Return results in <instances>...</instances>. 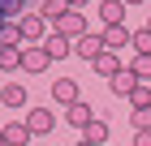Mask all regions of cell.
Instances as JSON below:
<instances>
[{
	"instance_id": "603a6c76",
	"label": "cell",
	"mask_w": 151,
	"mask_h": 146,
	"mask_svg": "<svg viewBox=\"0 0 151 146\" xmlns=\"http://www.w3.org/2000/svg\"><path fill=\"white\" fill-rule=\"evenodd\" d=\"M129 125H134V129H151V108L134 112V116H129Z\"/></svg>"
},
{
	"instance_id": "f546056e",
	"label": "cell",
	"mask_w": 151,
	"mask_h": 146,
	"mask_svg": "<svg viewBox=\"0 0 151 146\" xmlns=\"http://www.w3.org/2000/svg\"><path fill=\"white\" fill-rule=\"evenodd\" d=\"M0 26H4V13H0Z\"/></svg>"
},
{
	"instance_id": "ba28073f",
	"label": "cell",
	"mask_w": 151,
	"mask_h": 146,
	"mask_svg": "<svg viewBox=\"0 0 151 146\" xmlns=\"http://www.w3.org/2000/svg\"><path fill=\"white\" fill-rule=\"evenodd\" d=\"M30 137H35V133H30L26 120H9V125H4V142H9V146H30Z\"/></svg>"
},
{
	"instance_id": "9c48e42d",
	"label": "cell",
	"mask_w": 151,
	"mask_h": 146,
	"mask_svg": "<svg viewBox=\"0 0 151 146\" xmlns=\"http://www.w3.org/2000/svg\"><path fill=\"white\" fill-rule=\"evenodd\" d=\"M65 120H69V125H78V129H86V125H91L95 120V112H91V103H69V108H65Z\"/></svg>"
},
{
	"instance_id": "7a4b0ae2",
	"label": "cell",
	"mask_w": 151,
	"mask_h": 146,
	"mask_svg": "<svg viewBox=\"0 0 151 146\" xmlns=\"http://www.w3.org/2000/svg\"><path fill=\"white\" fill-rule=\"evenodd\" d=\"M47 65H52V56H47V47H43V43L22 47V69H26V73H43Z\"/></svg>"
},
{
	"instance_id": "9a60e30c",
	"label": "cell",
	"mask_w": 151,
	"mask_h": 146,
	"mask_svg": "<svg viewBox=\"0 0 151 146\" xmlns=\"http://www.w3.org/2000/svg\"><path fill=\"white\" fill-rule=\"evenodd\" d=\"M129 39H134V34L125 30V22H121V26H104V47H108V52H112V47H125Z\"/></svg>"
},
{
	"instance_id": "8992f818",
	"label": "cell",
	"mask_w": 151,
	"mask_h": 146,
	"mask_svg": "<svg viewBox=\"0 0 151 146\" xmlns=\"http://www.w3.org/2000/svg\"><path fill=\"white\" fill-rule=\"evenodd\" d=\"M52 99L65 103V108L78 103V82H73V78H56V82H52Z\"/></svg>"
},
{
	"instance_id": "30bf717a",
	"label": "cell",
	"mask_w": 151,
	"mask_h": 146,
	"mask_svg": "<svg viewBox=\"0 0 151 146\" xmlns=\"http://www.w3.org/2000/svg\"><path fill=\"white\" fill-rule=\"evenodd\" d=\"M0 103H4V108H22L26 103V86L22 82H4V86H0Z\"/></svg>"
},
{
	"instance_id": "e0dca14e",
	"label": "cell",
	"mask_w": 151,
	"mask_h": 146,
	"mask_svg": "<svg viewBox=\"0 0 151 146\" xmlns=\"http://www.w3.org/2000/svg\"><path fill=\"white\" fill-rule=\"evenodd\" d=\"M26 39H22V26L17 22H4L0 26V47H22Z\"/></svg>"
},
{
	"instance_id": "4dcf8cb0",
	"label": "cell",
	"mask_w": 151,
	"mask_h": 146,
	"mask_svg": "<svg viewBox=\"0 0 151 146\" xmlns=\"http://www.w3.org/2000/svg\"><path fill=\"white\" fill-rule=\"evenodd\" d=\"M147 30H151V17H147Z\"/></svg>"
},
{
	"instance_id": "d4e9b609",
	"label": "cell",
	"mask_w": 151,
	"mask_h": 146,
	"mask_svg": "<svg viewBox=\"0 0 151 146\" xmlns=\"http://www.w3.org/2000/svg\"><path fill=\"white\" fill-rule=\"evenodd\" d=\"M69 4H73V9H82V4H86V0H69Z\"/></svg>"
},
{
	"instance_id": "277c9868",
	"label": "cell",
	"mask_w": 151,
	"mask_h": 146,
	"mask_svg": "<svg viewBox=\"0 0 151 146\" xmlns=\"http://www.w3.org/2000/svg\"><path fill=\"white\" fill-rule=\"evenodd\" d=\"M99 52H108V47H104V34H91V30H86L78 43H73V56H82V60H95Z\"/></svg>"
},
{
	"instance_id": "3957f363",
	"label": "cell",
	"mask_w": 151,
	"mask_h": 146,
	"mask_svg": "<svg viewBox=\"0 0 151 146\" xmlns=\"http://www.w3.org/2000/svg\"><path fill=\"white\" fill-rule=\"evenodd\" d=\"M56 34H65L69 43H78L82 34H86V17H82L78 9H73V13H65V17H60V22H56Z\"/></svg>"
},
{
	"instance_id": "2e32d148",
	"label": "cell",
	"mask_w": 151,
	"mask_h": 146,
	"mask_svg": "<svg viewBox=\"0 0 151 146\" xmlns=\"http://www.w3.org/2000/svg\"><path fill=\"white\" fill-rule=\"evenodd\" d=\"M108 86H112V95H125V99H129V95H134V86H138V78H134L129 69H121V73H116Z\"/></svg>"
},
{
	"instance_id": "f1b7e54d",
	"label": "cell",
	"mask_w": 151,
	"mask_h": 146,
	"mask_svg": "<svg viewBox=\"0 0 151 146\" xmlns=\"http://www.w3.org/2000/svg\"><path fill=\"white\" fill-rule=\"evenodd\" d=\"M78 146H91V142H86V137H82V142H78Z\"/></svg>"
},
{
	"instance_id": "d6986e66",
	"label": "cell",
	"mask_w": 151,
	"mask_h": 146,
	"mask_svg": "<svg viewBox=\"0 0 151 146\" xmlns=\"http://www.w3.org/2000/svg\"><path fill=\"white\" fill-rule=\"evenodd\" d=\"M129 103H134V112H142V108H151V86H147V82H138V86H134V95H129Z\"/></svg>"
},
{
	"instance_id": "8fae6325",
	"label": "cell",
	"mask_w": 151,
	"mask_h": 146,
	"mask_svg": "<svg viewBox=\"0 0 151 146\" xmlns=\"http://www.w3.org/2000/svg\"><path fill=\"white\" fill-rule=\"evenodd\" d=\"M99 17H104V26H121L125 22V4L121 0H99Z\"/></svg>"
},
{
	"instance_id": "ffe728a7",
	"label": "cell",
	"mask_w": 151,
	"mask_h": 146,
	"mask_svg": "<svg viewBox=\"0 0 151 146\" xmlns=\"http://www.w3.org/2000/svg\"><path fill=\"white\" fill-rule=\"evenodd\" d=\"M129 73H134L138 82H147V78H151V56H138V52H134V60H129Z\"/></svg>"
},
{
	"instance_id": "44dd1931",
	"label": "cell",
	"mask_w": 151,
	"mask_h": 146,
	"mask_svg": "<svg viewBox=\"0 0 151 146\" xmlns=\"http://www.w3.org/2000/svg\"><path fill=\"white\" fill-rule=\"evenodd\" d=\"M129 47H134L138 56H151V30H134V39H129Z\"/></svg>"
},
{
	"instance_id": "83f0119b",
	"label": "cell",
	"mask_w": 151,
	"mask_h": 146,
	"mask_svg": "<svg viewBox=\"0 0 151 146\" xmlns=\"http://www.w3.org/2000/svg\"><path fill=\"white\" fill-rule=\"evenodd\" d=\"M22 4H35V0H22ZM39 4H43V0H39Z\"/></svg>"
},
{
	"instance_id": "5b68a950",
	"label": "cell",
	"mask_w": 151,
	"mask_h": 146,
	"mask_svg": "<svg viewBox=\"0 0 151 146\" xmlns=\"http://www.w3.org/2000/svg\"><path fill=\"white\" fill-rule=\"evenodd\" d=\"M26 125H30V133H52L56 116L47 112V108H30V112H26Z\"/></svg>"
},
{
	"instance_id": "4fadbf2b",
	"label": "cell",
	"mask_w": 151,
	"mask_h": 146,
	"mask_svg": "<svg viewBox=\"0 0 151 146\" xmlns=\"http://www.w3.org/2000/svg\"><path fill=\"white\" fill-rule=\"evenodd\" d=\"M39 13H43L47 22L56 26L60 17H65V13H73V4H69V0H43V4H39Z\"/></svg>"
},
{
	"instance_id": "ac0fdd59",
	"label": "cell",
	"mask_w": 151,
	"mask_h": 146,
	"mask_svg": "<svg viewBox=\"0 0 151 146\" xmlns=\"http://www.w3.org/2000/svg\"><path fill=\"white\" fill-rule=\"evenodd\" d=\"M0 69H22V47H0Z\"/></svg>"
},
{
	"instance_id": "5bb4252c",
	"label": "cell",
	"mask_w": 151,
	"mask_h": 146,
	"mask_svg": "<svg viewBox=\"0 0 151 146\" xmlns=\"http://www.w3.org/2000/svg\"><path fill=\"white\" fill-rule=\"evenodd\" d=\"M82 137H86L91 146H104V142H108V120H104V116H95V120L82 129Z\"/></svg>"
},
{
	"instance_id": "4316f807",
	"label": "cell",
	"mask_w": 151,
	"mask_h": 146,
	"mask_svg": "<svg viewBox=\"0 0 151 146\" xmlns=\"http://www.w3.org/2000/svg\"><path fill=\"white\" fill-rule=\"evenodd\" d=\"M0 146H9V142H4V129H0Z\"/></svg>"
},
{
	"instance_id": "6da1fadb",
	"label": "cell",
	"mask_w": 151,
	"mask_h": 146,
	"mask_svg": "<svg viewBox=\"0 0 151 146\" xmlns=\"http://www.w3.org/2000/svg\"><path fill=\"white\" fill-rule=\"evenodd\" d=\"M17 26H22V39H26V43H43V39H47V17H43V13H22Z\"/></svg>"
},
{
	"instance_id": "7c38bea8",
	"label": "cell",
	"mask_w": 151,
	"mask_h": 146,
	"mask_svg": "<svg viewBox=\"0 0 151 146\" xmlns=\"http://www.w3.org/2000/svg\"><path fill=\"white\" fill-rule=\"evenodd\" d=\"M43 47H47V56H52V60H65V56L73 52V43L65 39V34H47V39H43Z\"/></svg>"
},
{
	"instance_id": "cb8c5ba5",
	"label": "cell",
	"mask_w": 151,
	"mask_h": 146,
	"mask_svg": "<svg viewBox=\"0 0 151 146\" xmlns=\"http://www.w3.org/2000/svg\"><path fill=\"white\" fill-rule=\"evenodd\" d=\"M134 146H151V129H134Z\"/></svg>"
},
{
	"instance_id": "484cf974",
	"label": "cell",
	"mask_w": 151,
	"mask_h": 146,
	"mask_svg": "<svg viewBox=\"0 0 151 146\" xmlns=\"http://www.w3.org/2000/svg\"><path fill=\"white\" fill-rule=\"evenodd\" d=\"M121 4H125V9H129V4H142V0H121Z\"/></svg>"
},
{
	"instance_id": "7402d4cb",
	"label": "cell",
	"mask_w": 151,
	"mask_h": 146,
	"mask_svg": "<svg viewBox=\"0 0 151 146\" xmlns=\"http://www.w3.org/2000/svg\"><path fill=\"white\" fill-rule=\"evenodd\" d=\"M0 13H4V22L22 17V0H0Z\"/></svg>"
},
{
	"instance_id": "52a82bcc",
	"label": "cell",
	"mask_w": 151,
	"mask_h": 146,
	"mask_svg": "<svg viewBox=\"0 0 151 146\" xmlns=\"http://www.w3.org/2000/svg\"><path fill=\"white\" fill-rule=\"evenodd\" d=\"M91 69L99 73V78H108V82H112L116 73H121V60H116V52H99V56L91 60Z\"/></svg>"
}]
</instances>
